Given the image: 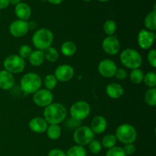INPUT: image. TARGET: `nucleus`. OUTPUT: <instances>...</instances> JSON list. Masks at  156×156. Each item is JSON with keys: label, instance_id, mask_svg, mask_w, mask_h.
Wrapping results in <instances>:
<instances>
[{"label": "nucleus", "instance_id": "obj_1", "mask_svg": "<svg viewBox=\"0 0 156 156\" xmlns=\"http://www.w3.org/2000/svg\"><path fill=\"white\" fill-rule=\"evenodd\" d=\"M44 118L48 124H59L65 120L67 116V110L61 103H52L44 108Z\"/></svg>", "mask_w": 156, "mask_h": 156}, {"label": "nucleus", "instance_id": "obj_2", "mask_svg": "<svg viewBox=\"0 0 156 156\" xmlns=\"http://www.w3.org/2000/svg\"><path fill=\"white\" fill-rule=\"evenodd\" d=\"M53 42V34L50 29L42 27L34 32L32 36V44L37 50H43L51 47Z\"/></svg>", "mask_w": 156, "mask_h": 156}, {"label": "nucleus", "instance_id": "obj_3", "mask_svg": "<svg viewBox=\"0 0 156 156\" xmlns=\"http://www.w3.org/2000/svg\"><path fill=\"white\" fill-rule=\"evenodd\" d=\"M42 79L35 73H28L24 74L20 80V88L26 94H34L41 89L42 85Z\"/></svg>", "mask_w": 156, "mask_h": 156}, {"label": "nucleus", "instance_id": "obj_4", "mask_svg": "<svg viewBox=\"0 0 156 156\" xmlns=\"http://www.w3.org/2000/svg\"><path fill=\"white\" fill-rule=\"evenodd\" d=\"M120 60L126 68L139 69L143 63V57L140 52L132 48H126L120 54Z\"/></svg>", "mask_w": 156, "mask_h": 156}, {"label": "nucleus", "instance_id": "obj_5", "mask_svg": "<svg viewBox=\"0 0 156 156\" xmlns=\"http://www.w3.org/2000/svg\"><path fill=\"white\" fill-rule=\"evenodd\" d=\"M117 140L123 144L133 143L137 138V131L133 126L129 123H123L117 126L115 132Z\"/></svg>", "mask_w": 156, "mask_h": 156}, {"label": "nucleus", "instance_id": "obj_6", "mask_svg": "<svg viewBox=\"0 0 156 156\" xmlns=\"http://www.w3.org/2000/svg\"><path fill=\"white\" fill-rule=\"evenodd\" d=\"M25 66V60L19 55H9L3 61L4 69L13 75L22 73Z\"/></svg>", "mask_w": 156, "mask_h": 156}, {"label": "nucleus", "instance_id": "obj_7", "mask_svg": "<svg viewBox=\"0 0 156 156\" xmlns=\"http://www.w3.org/2000/svg\"><path fill=\"white\" fill-rule=\"evenodd\" d=\"M69 113L72 119L81 122L88 117L91 113V106L85 101H78L72 105Z\"/></svg>", "mask_w": 156, "mask_h": 156}, {"label": "nucleus", "instance_id": "obj_8", "mask_svg": "<svg viewBox=\"0 0 156 156\" xmlns=\"http://www.w3.org/2000/svg\"><path fill=\"white\" fill-rule=\"evenodd\" d=\"M95 134L88 126H80L75 129L73 138L76 145L88 146L94 139Z\"/></svg>", "mask_w": 156, "mask_h": 156}, {"label": "nucleus", "instance_id": "obj_9", "mask_svg": "<svg viewBox=\"0 0 156 156\" xmlns=\"http://www.w3.org/2000/svg\"><path fill=\"white\" fill-rule=\"evenodd\" d=\"M33 101L40 108H46L53 103V92L46 88H41L33 94Z\"/></svg>", "mask_w": 156, "mask_h": 156}, {"label": "nucleus", "instance_id": "obj_10", "mask_svg": "<svg viewBox=\"0 0 156 156\" xmlns=\"http://www.w3.org/2000/svg\"><path fill=\"white\" fill-rule=\"evenodd\" d=\"M155 40V32L146 29H142L137 36V43L139 47L143 50H149L154 44Z\"/></svg>", "mask_w": 156, "mask_h": 156}, {"label": "nucleus", "instance_id": "obj_11", "mask_svg": "<svg viewBox=\"0 0 156 156\" xmlns=\"http://www.w3.org/2000/svg\"><path fill=\"white\" fill-rule=\"evenodd\" d=\"M30 28V24L27 21L17 19L12 21L9 27V33L15 37H22L27 34Z\"/></svg>", "mask_w": 156, "mask_h": 156}, {"label": "nucleus", "instance_id": "obj_12", "mask_svg": "<svg viewBox=\"0 0 156 156\" xmlns=\"http://www.w3.org/2000/svg\"><path fill=\"white\" fill-rule=\"evenodd\" d=\"M103 50L110 56L117 55L120 52V43L117 36H107L102 41Z\"/></svg>", "mask_w": 156, "mask_h": 156}, {"label": "nucleus", "instance_id": "obj_13", "mask_svg": "<svg viewBox=\"0 0 156 156\" xmlns=\"http://www.w3.org/2000/svg\"><path fill=\"white\" fill-rule=\"evenodd\" d=\"M75 74L74 68L69 64H62L59 65L55 69L54 76L58 82H66L71 80Z\"/></svg>", "mask_w": 156, "mask_h": 156}, {"label": "nucleus", "instance_id": "obj_14", "mask_svg": "<svg viewBox=\"0 0 156 156\" xmlns=\"http://www.w3.org/2000/svg\"><path fill=\"white\" fill-rule=\"evenodd\" d=\"M117 69V64L110 59H105L99 62L98 70L99 74L105 78H112Z\"/></svg>", "mask_w": 156, "mask_h": 156}, {"label": "nucleus", "instance_id": "obj_15", "mask_svg": "<svg viewBox=\"0 0 156 156\" xmlns=\"http://www.w3.org/2000/svg\"><path fill=\"white\" fill-rule=\"evenodd\" d=\"M48 125L45 119L41 117H34L29 121L28 123V126L30 130L35 133L39 134L45 133L48 127Z\"/></svg>", "mask_w": 156, "mask_h": 156}, {"label": "nucleus", "instance_id": "obj_16", "mask_svg": "<svg viewBox=\"0 0 156 156\" xmlns=\"http://www.w3.org/2000/svg\"><path fill=\"white\" fill-rule=\"evenodd\" d=\"M108 127V121L103 116H95L91 120L90 128L94 134H101L106 130Z\"/></svg>", "mask_w": 156, "mask_h": 156}, {"label": "nucleus", "instance_id": "obj_17", "mask_svg": "<svg viewBox=\"0 0 156 156\" xmlns=\"http://www.w3.org/2000/svg\"><path fill=\"white\" fill-rule=\"evenodd\" d=\"M15 85V77L13 74L6 70H0V88L2 90H10Z\"/></svg>", "mask_w": 156, "mask_h": 156}, {"label": "nucleus", "instance_id": "obj_18", "mask_svg": "<svg viewBox=\"0 0 156 156\" xmlns=\"http://www.w3.org/2000/svg\"><path fill=\"white\" fill-rule=\"evenodd\" d=\"M15 14L18 19L27 21L31 15V9L27 3L20 2L15 5Z\"/></svg>", "mask_w": 156, "mask_h": 156}, {"label": "nucleus", "instance_id": "obj_19", "mask_svg": "<svg viewBox=\"0 0 156 156\" xmlns=\"http://www.w3.org/2000/svg\"><path fill=\"white\" fill-rule=\"evenodd\" d=\"M106 94L112 99H118L124 94V89L119 83L112 82L106 86Z\"/></svg>", "mask_w": 156, "mask_h": 156}, {"label": "nucleus", "instance_id": "obj_20", "mask_svg": "<svg viewBox=\"0 0 156 156\" xmlns=\"http://www.w3.org/2000/svg\"><path fill=\"white\" fill-rule=\"evenodd\" d=\"M28 60L30 65L33 66H40L45 61L44 51L40 50L32 51L30 55L29 56Z\"/></svg>", "mask_w": 156, "mask_h": 156}, {"label": "nucleus", "instance_id": "obj_21", "mask_svg": "<svg viewBox=\"0 0 156 156\" xmlns=\"http://www.w3.org/2000/svg\"><path fill=\"white\" fill-rule=\"evenodd\" d=\"M60 51L63 56L70 57L76 54L77 51V47L76 44L72 41H66L61 45Z\"/></svg>", "mask_w": 156, "mask_h": 156}, {"label": "nucleus", "instance_id": "obj_22", "mask_svg": "<svg viewBox=\"0 0 156 156\" xmlns=\"http://www.w3.org/2000/svg\"><path fill=\"white\" fill-rule=\"evenodd\" d=\"M45 133L50 140H56L61 136L62 129L59 124H49Z\"/></svg>", "mask_w": 156, "mask_h": 156}, {"label": "nucleus", "instance_id": "obj_23", "mask_svg": "<svg viewBox=\"0 0 156 156\" xmlns=\"http://www.w3.org/2000/svg\"><path fill=\"white\" fill-rule=\"evenodd\" d=\"M144 25L146 30L155 31L156 30V11L149 12L144 19Z\"/></svg>", "mask_w": 156, "mask_h": 156}, {"label": "nucleus", "instance_id": "obj_24", "mask_svg": "<svg viewBox=\"0 0 156 156\" xmlns=\"http://www.w3.org/2000/svg\"><path fill=\"white\" fill-rule=\"evenodd\" d=\"M44 54L45 60L49 62H55L59 58V52L55 47H50L44 50Z\"/></svg>", "mask_w": 156, "mask_h": 156}, {"label": "nucleus", "instance_id": "obj_25", "mask_svg": "<svg viewBox=\"0 0 156 156\" xmlns=\"http://www.w3.org/2000/svg\"><path fill=\"white\" fill-rule=\"evenodd\" d=\"M66 156H87V151L84 146H73L66 152Z\"/></svg>", "mask_w": 156, "mask_h": 156}, {"label": "nucleus", "instance_id": "obj_26", "mask_svg": "<svg viewBox=\"0 0 156 156\" xmlns=\"http://www.w3.org/2000/svg\"><path fill=\"white\" fill-rule=\"evenodd\" d=\"M145 102L150 107L156 105V88H149L144 95Z\"/></svg>", "mask_w": 156, "mask_h": 156}, {"label": "nucleus", "instance_id": "obj_27", "mask_svg": "<svg viewBox=\"0 0 156 156\" xmlns=\"http://www.w3.org/2000/svg\"><path fill=\"white\" fill-rule=\"evenodd\" d=\"M143 78H144V73H143V70L140 69V68L132 69L129 73V79L133 83L136 84V85L142 83L143 81Z\"/></svg>", "mask_w": 156, "mask_h": 156}, {"label": "nucleus", "instance_id": "obj_28", "mask_svg": "<svg viewBox=\"0 0 156 156\" xmlns=\"http://www.w3.org/2000/svg\"><path fill=\"white\" fill-rule=\"evenodd\" d=\"M117 138L114 134H107L103 137L101 140V146H103L105 149H111L114 147L117 143Z\"/></svg>", "mask_w": 156, "mask_h": 156}, {"label": "nucleus", "instance_id": "obj_29", "mask_svg": "<svg viewBox=\"0 0 156 156\" xmlns=\"http://www.w3.org/2000/svg\"><path fill=\"white\" fill-rule=\"evenodd\" d=\"M117 24L114 20L111 19L105 21L103 26L104 31H105V34L108 36H114L117 31Z\"/></svg>", "mask_w": 156, "mask_h": 156}, {"label": "nucleus", "instance_id": "obj_30", "mask_svg": "<svg viewBox=\"0 0 156 156\" xmlns=\"http://www.w3.org/2000/svg\"><path fill=\"white\" fill-rule=\"evenodd\" d=\"M58 81L53 74H49L45 76L44 79V85L46 89L49 90V91H52L56 88L57 85Z\"/></svg>", "mask_w": 156, "mask_h": 156}, {"label": "nucleus", "instance_id": "obj_31", "mask_svg": "<svg viewBox=\"0 0 156 156\" xmlns=\"http://www.w3.org/2000/svg\"><path fill=\"white\" fill-rule=\"evenodd\" d=\"M143 82L149 88H156V74L155 72H148L144 75Z\"/></svg>", "mask_w": 156, "mask_h": 156}, {"label": "nucleus", "instance_id": "obj_32", "mask_svg": "<svg viewBox=\"0 0 156 156\" xmlns=\"http://www.w3.org/2000/svg\"><path fill=\"white\" fill-rule=\"evenodd\" d=\"M88 150L91 153L94 154V155H98L101 152V143L99 140H93L88 145Z\"/></svg>", "mask_w": 156, "mask_h": 156}, {"label": "nucleus", "instance_id": "obj_33", "mask_svg": "<svg viewBox=\"0 0 156 156\" xmlns=\"http://www.w3.org/2000/svg\"><path fill=\"white\" fill-rule=\"evenodd\" d=\"M105 156H126V155L123 151V147L115 146L114 147L108 149Z\"/></svg>", "mask_w": 156, "mask_h": 156}, {"label": "nucleus", "instance_id": "obj_34", "mask_svg": "<svg viewBox=\"0 0 156 156\" xmlns=\"http://www.w3.org/2000/svg\"><path fill=\"white\" fill-rule=\"evenodd\" d=\"M33 51L32 50V48L29 45H27V44H24V45H22L20 47L19 50H18V53H19V56L21 57H22L23 59H28L29 56L30 55L31 52Z\"/></svg>", "mask_w": 156, "mask_h": 156}, {"label": "nucleus", "instance_id": "obj_35", "mask_svg": "<svg viewBox=\"0 0 156 156\" xmlns=\"http://www.w3.org/2000/svg\"><path fill=\"white\" fill-rule=\"evenodd\" d=\"M147 60L152 68H156V50L152 49L147 55Z\"/></svg>", "mask_w": 156, "mask_h": 156}, {"label": "nucleus", "instance_id": "obj_36", "mask_svg": "<svg viewBox=\"0 0 156 156\" xmlns=\"http://www.w3.org/2000/svg\"><path fill=\"white\" fill-rule=\"evenodd\" d=\"M123 151L126 155H131L135 153L136 150V147L133 143H129V144H126L123 147Z\"/></svg>", "mask_w": 156, "mask_h": 156}, {"label": "nucleus", "instance_id": "obj_37", "mask_svg": "<svg viewBox=\"0 0 156 156\" xmlns=\"http://www.w3.org/2000/svg\"><path fill=\"white\" fill-rule=\"evenodd\" d=\"M114 76H115L116 79H118V80H124V79L127 77V72H126V69H124L123 68H117Z\"/></svg>", "mask_w": 156, "mask_h": 156}, {"label": "nucleus", "instance_id": "obj_38", "mask_svg": "<svg viewBox=\"0 0 156 156\" xmlns=\"http://www.w3.org/2000/svg\"><path fill=\"white\" fill-rule=\"evenodd\" d=\"M47 156H66V154L62 149H53L49 151Z\"/></svg>", "mask_w": 156, "mask_h": 156}, {"label": "nucleus", "instance_id": "obj_39", "mask_svg": "<svg viewBox=\"0 0 156 156\" xmlns=\"http://www.w3.org/2000/svg\"><path fill=\"white\" fill-rule=\"evenodd\" d=\"M10 4V0H0V9L7 8Z\"/></svg>", "mask_w": 156, "mask_h": 156}, {"label": "nucleus", "instance_id": "obj_40", "mask_svg": "<svg viewBox=\"0 0 156 156\" xmlns=\"http://www.w3.org/2000/svg\"><path fill=\"white\" fill-rule=\"evenodd\" d=\"M48 2H50V4L53 5H59L61 2H62L63 0H47Z\"/></svg>", "mask_w": 156, "mask_h": 156}, {"label": "nucleus", "instance_id": "obj_41", "mask_svg": "<svg viewBox=\"0 0 156 156\" xmlns=\"http://www.w3.org/2000/svg\"><path fill=\"white\" fill-rule=\"evenodd\" d=\"M21 2V0H10V4L13 5H17L18 4Z\"/></svg>", "mask_w": 156, "mask_h": 156}, {"label": "nucleus", "instance_id": "obj_42", "mask_svg": "<svg viewBox=\"0 0 156 156\" xmlns=\"http://www.w3.org/2000/svg\"><path fill=\"white\" fill-rule=\"evenodd\" d=\"M98 1L101 2H106L109 1V0H98Z\"/></svg>", "mask_w": 156, "mask_h": 156}, {"label": "nucleus", "instance_id": "obj_43", "mask_svg": "<svg viewBox=\"0 0 156 156\" xmlns=\"http://www.w3.org/2000/svg\"><path fill=\"white\" fill-rule=\"evenodd\" d=\"M83 1H85V2H90V1H91V0H83Z\"/></svg>", "mask_w": 156, "mask_h": 156}, {"label": "nucleus", "instance_id": "obj_44", "mask_svg": "<svg viewBox=\"0 0 156 156\" xmlns=\"http://www.w3.org/2000/svg\"><path fill=\"white\" fill-rule=\"evenodd\" d=\"M0 16H1V13H0Z\"/></svg>", "mask_w": 156, "mask_h": 156}]
</instances>
